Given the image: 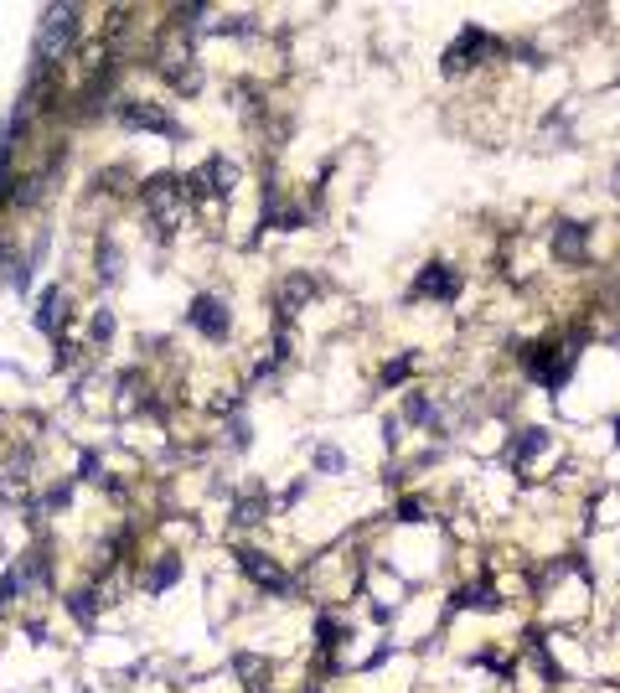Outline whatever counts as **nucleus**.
<instances>
[{
    "label": "nucleus",
    "instance_id": "1",
    "mask_svg": "<svg viewBox=\"0 0 620 693\" xmlns=\"http://www.w3.org/2000/svg\"><path fill=\"white\" fill-rule=\"evenodd\" d=\"M558 249H564L569 259L579 254V233H574V223H564V233H558Z\"/></svg>",
    "mask_w": 620,
    "mask_h": 693
}]
</instances>
